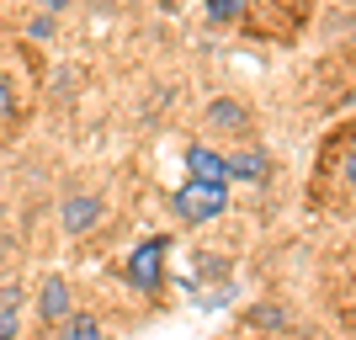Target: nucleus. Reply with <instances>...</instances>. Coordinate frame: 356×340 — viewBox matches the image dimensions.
<instances>
[{
	"label": "nucleus",
	"instance_id": "3",
	"mask_svg": "<svg viewBox=\"0 0 356 340\" xmlns=\"http://www.w3.org/2000/svg\"><path fill=\"white\" fill-rule=\"evenodd\" d=\"M102 218H106V202H102L96 192H74V197H64V213H59L64 234H90Z\"/></svg>",
	"mask_w": 356,
	"mask_h": 340
},
{
	"label": "nucleus",
	"instance_id": "1",
	"mask_svg": "<svg viewBox=\"0 0 356 340\" xmlns=\"http://www.w3.org/2000/svg\"><path fill=\"white\" fill-rule=\"evenodd\" d=\"M165 250H170V234H149L144 245H134L128 250V261H122V277H128V287H138V293H160L165 287Z\"/></svg>",
	"mask_w": 356,
	"mask_h": 340
},
{
	"label": "nucleus",
	"instance_id": "7",
	"mask_svg": "<svg viewBox=\"0 0 356 340\" xmlns=\"http://www.w3.org/2000/svg\"><path fill=\"white\" fill-rule=\"evenodd\" d=\"M229 160V181H266V170H271V160H266V149H239V154H223Z\"/></svg>",
	"mask_w": 356,
	"mask_h": 340
},
{
	"label": "nucleus",
	"instance_id": "10",
	"mask_svg": "<svg viewBox=\"0 0 356 340\" xmlns=\"http://www.w3.org/2000/svg\"><path fill=\"white\" fill-rule=\"evenodd\" d=\"M16 330H22V319H16V303L6 298L0 303V340H16Z\"/></svg>",
	"mask_w": 356,
	"mask_h": 340
},
{
	"label": "nucleus",
	"instance_id": "5",
	"mask_svg": "<svg viewBox=\"0 0 356 340\" xmlns=\"http://www.w3.org/2000/svg\"><path fill=\"white\" fill-rule=\"evenodd\" d=\"M202 128H213V133H229V138L250 133V106H245V102H229V96H218V102L202 112Z\"/></svg>",
	"mask_w": 356,
	"mask_h": 340
},
{
	"label": "nucleus",
	"instance_id": "6",
	"mask_svg": "<svg viewBox=\"0 0 356 340\" xmlns=\"http://www.w3.org/2000/svg\"><path fill=\"white\" fill-rule=\"evenodd\" d=\"M70 314H74L70 282H64V277H48L43 287H38V319H43V325H64Z\"/></svg>",
	"mask_w": 356,
	"mask_h": 340
},
{
	"label": "nucleus",
	"instance_id": "2",
	"mask_svg": "<svg viewBox=\"0 0 356 340\" xmlns=\"http://www.w3.org/2000/svg\"><path fill=\"white\" fill-rule=\"evenodd\" d=\"M229 207V186H202V181H181L170 192V213L181 223H213Z\"/></svg>",
	"mask_w": 356,
	"mask_h": 340
},
{
	"label": "nucleus",
	"instance_id": "8",
	"mask_svg": "<svg viewBox=\"0 0 356 340\" xmlns=\"http://www.w3.org/2000/svg\"><path fill=\"white\" fill-rule=\"evenodd\" d=\"M54 340H106V335L96 314H70L64 325H54Z\"/></svg>",
	"mask_w": 356,
	"mask_h": 340
},
{
	"label": "nucleus",
	"instance_id": "13",
	"mask_svg": "<svg viewBox=\"0 0 356 340\" xmlns=\"http://www.w3.org/2000/svg\"><path fill=\"white\" fill-rule=\"evenodd\" d=\"M6 112H11V80L0 74V118H6Z\"/></svg>",
	"mask_w": 356,
	"mask_h": 340
},
{
	"label": "nucleus",
	"instance_id": "15",
	"mask_svg": "<svg viewBox=\"0 0 356 340\" xmlns=\"http://www.w3.org/2000/svg\"><path fill=\"white\" fill-rule=\"evenodd\" d=\"M351 38H356V22H351Z\"/></svg>",
	"mask_w": 356,
	"mask_h": 340
},
{
	"label": "nucleus",
	"instance_id": "11",
	"mask_svg": "<svg viewBox=\"0 0 356 340\" xmlns=\"http://www.w3.org/2000/svg\"><path fill=\"white\" fill-rule=\"evenodd\" d=\"M27 32H32V38H54V16H32V22H27Z\"/></svg>",
	"mask_w": 356,
	"mask_h": 340
},
{
	"label": "nucleus",
	"instance_id": "14",
	"mask_svg": "<svg viewBox=\"0 0 356 340\" xmlns=\"http://www.w3.org/2000/svg\"><path fill=\"white\" fill-rule=\"evenodd\" d=\"M346 181L356 186V144H351V160H346Z\"/></svg>",
	"mask_w": 356,
	"mask_h": 340
},
{
	"label": "nucleus",
	"instance_id": "12",
	"mask_svg": "<svg viewBox=\"0 0 356 340\" xmlns=\"http://www.w3.org/2000/svg\"><path fill=\"white\" fill-rule=\"evenodd\" d=\"M38 6H43L48 16H64V11H70V6H74V0H38Z\"/></svg>",
	"mask_w": 356,
	"mask_h": 340
},
{
	"label": "nucleus",
	"instance_id": "9",
	"mask_svg": "<svg viewBox=\"0 0 356 340\" xmlns=\"http://www.w3.org/2000/svg\"><path fill=\"white\" fill-rule=\"evenodd\" d=\"M239 16H245V0H208V22H218V27H229Z\"/></svg>",
	"mask_w": 356,
	"mask_h": 340
},
{
	"label": "nucleus",
	"instance_id": "4",
	"mask_svg": "<svg viewBox=\"0 0 356 340\" xmlns=\"http://www.w3.org/2000/svg\"><path fill=\"white\" fill-rule=\"evenodd\" d=\"M186 181H202V186H229V160L208 144L186 149Z\"/></svg>",
	"mask_w": 356,
	"mask_h": 340
}]
</instances>
